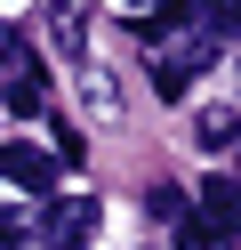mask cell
<instances>
[{
  "instance_id": "cell-1",
  "label": "cell",
  "mask_w": 241,
  "mask_h": 250,
  "mask_svg": "<svg viewBox=\"0 0 241 250\" xmlns=\"http://www.w3.org/2000/svg\"><path fill=\"white\" fill-rule=\"evenodd\" d=\"M0 178H8L16 194H48V186H56V153L48 146H0Z\"/></svg>"
},
{
  "instance_id": "cell-2",
  "label": "cell",
  "mask_w": 241,
  "mask_h": 250,
  "mask_svg": "<svg viewBox=\"0 0 241 250\" xmlns=\"http://www.w3.org/2000/svg\"><path fill=\"white\" fill-rule=\"evenodd\" d=\"M48 242H56V250H89V242H96V202H89V194L56 202V210H48Z\"/></svg>"
},
{
  "instance_id": "cell-3",
  "label": "cell",
  "mask_w": 241,
  "mask_h": 250,
  "mask_svg": "<svg viewBox=\"0 0 241 250\" xmlns=\"http://www.w3.org/2000/svg\"><path fill=\"white\" fill-rule=\"evenodd\" d=\"M201 226H209V234H233V226H241V186H233V178H209V186H201Z\"/></svg>"
},
{
  "instance_id": "cell-4",
  "label": "cell",
  "mask_w": 241,
  "mask_h": 250,
  "mask_svg": "<svg viewBox=\"0 0 241 250\" xmlns=\"http://www.w3.org/2000/svg\"><path fill=\"white\" fill-rule=\"evenodd\" d=\"M48 33H56L64 49H80V41H89V8H80V0H56V8H48Z\"/></svg>"
},
{
  "instance_id": "cell-5",
  "label": "cell",
  "mask_w": 241,
  "mask_h": 250,
  "mask_svg": "<svg viewBox=\"0 0 241 250\" xmlns=\"http://www.w3.org/2000/svg\"><path fill=\"white\" fill-rule=\"evenodd\" d=\"M40 97H48V89H40V65H16L8 73V105H16V113H40Z\"/></svg>"
},
{
  "instance_id": "cell-6",
  "label": "cell",
  "mask_w": 241,
  "mask_h": 250,
  "mask_svg": "<svg viewBox=\"0 0 241 250\" xmlns=\"http://www.w3.org/2000/svg\"><path fill=\"white\" fill-rule=\"evenodd\" d=\"M233 137H241V121L225 113V105H217V113H201V146H233Z\"/></svg>"
},
{
  "instance_id": "cell-7",
  "label": "cell",
  "mask_w": 241,
  "mask_h": 250,
  "mask_svg": "<svg viewBox=\"0 0 241 250\" xmlns=\"http://www.w3.org/2000/svg\"><path fill=\"white\" fill-rule=\"evenodd\" d=\"M177 250H217V234H209L201 218H185V226H177Z\"/></svg>"
},
{
  "instance_id": "cell-8",
  "label": "cell",
  "mask_w": 241,
  "mask_h": 250,
  "mask_svg": "<svg viewBox=\"0 0 241 250\" xmlns=\"http://www.w3.org/2000/svg\"><path fill=\"white\" fill-rule=\"evenodd\" d=\"M16 65H24V41H16L8 24H0V73H16Z\"/></svg>"
},
{
  "instance_id": "cell-9",
  "label": "cell",
  "mask_w": 241,
  "mask_h": 250,
  "mask_svg": "<svg viewBox=\"0 0 241 250\" xmlns=\"http://www.w3.org/2000/svg\"><path fill=\"white\" fill-rule=\"evenodd\" d=\"M16 242H24V218H16V210H0V250H16Z\"/></svg>"
},
{
  "instance_id": "cell-10",
  "label": "cell",
  "mask_w": 241,
  "mask_h": 250,
  "mask_svg": "<svg viewBox=\"0 0 241 250\" xmlns=\"http://www.w3.org/2000/svg\"><path fill=\"white\" fill-rule=\"evenodd\" d=\"M217 8H225V33H241V0H217Z\"/></svg>"
},
{
  "instance_id": "cell-11",
  "label": "cell",
  "mask_w": 241,
  "mask_h": 250,
  "mask_svg": "<svg viewBox=\"0 0 241 250\" xmlns=\"http://www.w3.org/2000/svg\"><path fill=\"white\" fill-rule=\"evenodd\" d=\"M121 8H153V0H121Z\"/></svg>"
}]
</instances>
